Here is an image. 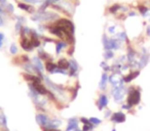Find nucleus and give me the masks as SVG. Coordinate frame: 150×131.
<instances>
[{"label":"nucleus","mask_w":150,"mask_h":131,"mask_svg":"<svg viewBox=\"0 0 150 131\" xmlns=\"http://www.w3.org/2000/svg\"><path fill=\"white\" fill-rule=\"evenodd\" d=\"M47 30L50 33H52V35L57 36L59 39H61L62 41L66 42V43H69V44H72L74 43L75 39H74V35L69 32L65 31V30L61 29V28L57 27L54 26V24H50V25L47 26Z\"/></svg>","instance_id":"1"},{"label":"nucleus","mask_w":150,"mask_h":131,"mask_svg":"<svg viewBox=\"0 0 150 131\" xmlns=\"http://www.w3.org/2000/svg\"><path fill=\"white\" fill-rule=\"evenodd\" d=\"M31 19L35 22H52L59 19V15L50 11H38V13L32 15Z\"/></svg>","instance_id":"2"},{"label":"nucleus","mask_w":150,"mask_h":131,"mask_svg":"<svg viewBox=\"0 0 150 131\" xmlns=\"http://www.w3.org/2000/svg\"><path fill=\"white\" fill-rule=\"evenodd\" d=\"M141 100V92L139 89H136L135 87H129L127 91V106H137Z\"/></svg>","instance_id":"3"},{"label":"nucleus","mask_w":150,"mask_h":131,"mask_svg":"<svg viewBox=\"0 0 150 131\" xmlns=\"http://www.w3.org/2000/svg\"><path fill=\"white\" fill-rule=\"evenodd\" d=\"M54 26L57 27L61 28V29L65 30V31L69 32V33L73 34L74 35V32H75V27H74V24L68 19H58L57 21H54Z\"/></svg>","instance_id":"4"},{"label":"nucleus","mask_w":150,"mask_h":131,"mask_svg":"<svg viewBox=\"0 0 150 131\" xmlns=\"http://www.w3.org/2000/svg\"><path fill=\"white\" fill-rule=\"evenodd\" d=\"M103 45L106 50H112V49H118L120 47V41L118 39H109L106 37V35H103Z\"/></svg>","instance_id":"5"},{"label":"nucleus","mask_w":150,"mask_h":131,"mask_svg":"<svg viewBox=\"0 0 150 131\" xmlns=\"http://www.w3.org/2000/svg\"><path fill=\"white\" fill-rule=\"evenodd\" d=\"M125 92H127V90H125V88L122 86H119V87H114L112 90V94H113V98H114L115 102H121V100L123 99V96H125Z\"/></svg>","instance_id":"6"},{"label":"nucleus","mask_w":150,"mask_h":131,"mask_svg":"<svg viewBox=\"0 0 150 131\" xmlns=\"http://www.w3.org/2000/svg\"><path fill=\"white\" fill-rule=\"evenodd\" d=\"M29 84L35 89V91L39 95H48V93H50L48 88H46L41 82H33V83H29Z\"/></svg>","instance_id":"7"},{"label":"nucleus","mask_w":150,"mask_h":131,"mask_svg":"<svg viewBox=\"0 0 150 131\" xmlns=\"http://www.w3.org/2000/svg\"><path fill=\"white\" fill-rule=\"evenodd\" d=\"M20 44H21L22 48L26 51H32L34 49L33 45H32V42L29 38L26 35H21V41H20Z\"/></svg>","instance_id":"8"},{"label":"nucleus","mask_w":150,"mask_h":131,"mask_svg":"<svg viewBox=\"0 0 150 131\" xmlns=\"http://www.w3.org/2000/svg\"><path fill=\"white\" fill-rule=\"evenodd\" d=\"M108 81L111 83V85L113 86V88H114V87H119V86H122L123 78H121L118 74L115 73V74H113V75H111L110 77H109Z\"/></svg>","instance_id":"9"},{"label":"nucleus","mask_w":150,"mask_h":131,"mask_svg":"<svg viewBox=\"0 0 150 131\" xmlns=\"http://www.w3.org/2000/svg\"><path fill=\"white\" fill-rule=\"evenodd\" d=\"M36 122L38 123V125H40L41 127H46L50 122V119L46 115L44 114H37L36 115Z\"/></svg>","instance_id":"10"},{"label":"nucleus","mask_w":150,"mask_h":131,"mask_svg":"<svg viewBox=\"0 0 150 131\" xmlns=\"http://www.w3.org/2000/svg\"><path fill=\"white\" fill-rule=\"evenodd\" d=\"M110 119L113 123H123L125 121V115L122 112H116L113 113Z\"/></svg>","instance_id":"11"},{"label":"nucleus","mask_w":150,"mask_h":131,"mask_svg":"<svg viewBox=\"0 0 150 131\" xmlns=\"http://www.w3.org/2000/svg\"><path fill=\"white\" fill-rule=\"evenodd\" d=\"M97 104H98L99 110H103L105 106H107V104H108V97H107V95L101 94V95L99 96V99Z\"/></svg>","instance_id":"12"},{"label":"nucleus","mask_w":150,"mask_h":131,"mask_svg":"<svg viewBox=\"0 0 150 131\" xmlns=\"http://www.w3.org/2000/svg\"><path fill=\"white\" fill-rule=\"evenodd\" d=\"M18 7L22 11H27L28 13H34V7L32 6L31 4H28V3L25 2H18Z\"/></svg>","instance_id":"13"},{"label":"nucleus","mask_w":150,"mask_h":131,"mask_svg":"<svg viewBox=\"0 0 150 131\" xmlns=\"http://www.w3.org/2000/svg\"><path fill=\"white\" fill-rule=\"evenodd\" d=\"M78 128V121L76 118H71L68 120V126L66 128V131H74Z\"/></svg>","instance_id":"14"},{"label":"nucleus","mask_w":150,"mask_h":131,"mask_svg":"<svg viewBox=\"0 0 150 131\" xmlns=\"http://www.w3.org/2000/svg\"><path fill=\"white\" fill-rule=\"evenodd\" d=\"M32 64H34L36 67V69L38 70V71L40 72V73H43L44 71V68H43V64H42V62L41 60H40L38 56H34L33 58H32Z\"/></svg>","instance_id":"15"},{"label":"nucleus","mask_w":150,"mask_h":131,"mask_svg":"<svg viewBox=\"0 0 150 131\" xmlns=\"http://www.w3.org/2000/svg\"><path fill=\"white\" fill-rule=\"evenodd\" d=\"M139 75H140V72L139 71L131 72V73H129L127 76H125V77H123V82H125V83H129V82L133 81L134 79H136V78H137Z\"/></svg>","instance_id":"16"},{"label":"nucleus","mask_w":150,"mask_h":131,"mask_svg":"<svg viewBox=\"0 0 150 131\" xmlns=\"http://www.w3.org/2000/svg\"><path fill=\"white\" fill-rule=\"evenodd\" d=\"M23 77L25 80L30 81V83H33V82H41V77L36 75H32V74H23Z\"/></svg>","instance_id":"17"},{"label":"nucleus","mask_w":150,"mask_h":131,"mask_svg":"<svg viewBox=\"0 0 150 131\" xmlns=\"http://www.w3.org/2000/svg\"><path fill=\"white\" fill-rule=\"evenodd\" d=\"M61 124H62V121L59 120V119H54V120H50L47 126L44 127V128H48V129H52V130H54V129H57L58 127H60Z\"/></svg>","instance_id":"18"},{"label":"nucleus","mask_w":150,"mask_h":131,"mask_svg":"<svg viewBox=\"0 0 150 131\" xmlns=\"http://www.w3.org/2000/svg\"><path fill=\"white\" fill-rule=\"evenodd\" d=\"M57 66H58V68H60V69L62 70H68L69 68H70V62H69V60H67L66 58H61V60H59V62H57Z\"/></svg>","instance_id":"19"},{"label":"nucleus","mask_w":150,"mask_h":131,"mask_svg":"<svg viewBox=\"0 0 150 131\" xmlns=\"http://www.w3.org/2000/svg\"><path fill=\"white\" fill-rule=\"evenodd\" d=\"M148 60H149V54L146 53V54L141 55V58H140L139 62H138V67H139L140 69H143L146 64H148Z\"/></svg>","instance_id":"20"},{"label":"nucleus","mask_w":150,"mask_h":131,"mask_svg":"<svg viewBox=\"0 0 150 131\" xmlns=\"http://www.w3.org/2000/svg\"><path fill=\"white\" fill-rule=\"evenodd\" d=\"M70 62V76H74V74H76V72L78 71V64L76 62L75 60H69Z\"/></svg>","instance_id":"21"},{"label":"nucleus","mask_w":150,"mask_h":131,"mask_svg":"<svg viewBox=\"0 0 150 131\" xmlns=\"http://www.w3.org/2000/svg\"><path fill=\"white\" fill-rule=\"evenodd\" d=\"M56 68H58V66H57V64H54V62H52V60L45 62V69H46V71H47L48 73L52 74Z\"/></svg>","instance_id":"22"},{"label":"nucleus","mask_w":150,"mask_h":131,"mask_svg":"<svg viewBox=\"0 0 150 131\" xmlns=\"http://www.w3.org/2000/svg\"><path fill=\"white\" fill-rule=\"evenodd\" d=\"M108 80H109V77H108V75H107V73H103L102 78H101V82H100V84H99L100 89H102V90L105 89V87H106V83H107Z\"/></svg>","instance_id":"23"},{"label":"nucleus","mask_w":150,"mask_h":131,"mask_svg":"<svg viewBox=\"0 0 150 131\" xmlns=\"http://www.w3.org/2000/svg\"><path fill=\"white\" fill-rule=\"evenodd\" d=\"M38 54H39V56L38 57L40 58V60H45V62H48V60H50V55L48 53H46L45 51H44L43 49H38Z\"/></svg>","instance_id":"24"},{"label":"nucleus","mask_w":150,"mask_h":131,"mask_svg":"<svg viewBox=\"0 0 150 131\" xmlns=\"http://www.w3.org/2000/svg\"><path fill=\"white\" fill-rule=\"evenodd\" d=\"M67 46V43L64 41H62V40H60V41H57V45H56V52L57 53H60L61 50L63 49L64 47H66Z\"/></svg>","instance_id":"25"},{"label":"nucleus","mask_w":150,"mask_h":131,"mask_svg":"<svg viewBox=\"0 0 150 131\" xmlns=\"http://www.w3.org/2000/svg\"><path fill=\"white\" fill-rule=\"evenodd\" d=\"M135 56H136V51L129 47V51H127V60H129V62H134V60H135Z\"/></svg>","instance_id":"26"},{"label":"nucleus","mask_w":150,"mask_h":131,"mask_svg":"<svg viewBox=\"0 0 150 131\" xmlns=\"http://www.w3.org/2000/svg\"><path fill=\"white\" fill-rule=\"evenodd\" d=\"M117 39L119 41H127V33L125 32H120V33L117 34Z\"/></svg>","instance_id":"27"},{"label":"nucleus","mask_w":150,"mask_h":131,"mask_svg":"<svg viewBox=\"0 0 150 131\" xmlns=\"http://www.w3.org/2000/svg\"><path fill=\"white\" fill-rule=\"evenodd\" d=\"M120 8H121V5H119V4H113L112 6H110V8H109V11H110L111 13H116V11H119Z\"/></svg>","instance_id":"28"},{"label":"nucleus","mask_w":150,"mask_h":131,"mask_svg":"<svg viewBox=\"0 0 150 131\" xmlns=\"http://www.w3.org/2000/svg\"><path fill=\"white\" fill-rule=\"evenodd\" d=\"M138 9H139V11L141 13V15H144V17H145V15H147L148 8L146 6H144V5H139V6H138Z\"/></svg>","instance_id":"29"},{"label":"nucleus","mask_w":150,"mask_h":131,"mask_svg":"<svg viewBox=\"0 0 150 131\" xmlns=\"http://www.w3.org/2000/svg\"><path fill=\"white\" fill-rule=\"evenodd\" d=\"M113 55H114V53H113L112 50H106L104 53V58L105 60H110V58L113 57Z\"/></svg>","instance_id":"30"},{"label":"nucleus","mask_w":150,"mask_h":131,"mask_svg":"<svg viewBox=\"0 0 150 131\" xmlns=\"http://www.w3.org/2000/svg\"><path fill=\"white\" fill-rule=\"evenodd\" d=\"M95 127V125H93L92 123H88V124H84L83 127H82V130L83 131H91L93 130Z\"/></svg>","instance_id":"31"},{"label":"nucleus","mask_w":150,"mask_h":131,"mask_svg":"<svg viewBox=\"0 0 150 131\" xmlns=\"http://www.w3.org/2000/svg\"><path fill=\"white\" fill-rule=\"evenodd\" d=\"M88 120H90V122L92 123L93 125H99V124H101V122H102L100 119L96 118V117H92V118H90Z\"/></svg>","instance_id":"32"},{"label":"nucleus","mask_w":150,"mask_h":131,"mask_svg":"<svg viewBox=\"0 0 150 131\" xmlns=\"http://www.w3.org/2000/svg\"><path fill=\"white\" fill-rule=\"evenodd\" d=\"M0 125L6 126V117L4 114H0Z\"/></svg>","instance_id":"33"},{"label":"nucleus","mask_w":150,"mask_h":131,"mask_svg":"<svg viewBox=\"0 0 150 131\" xmlns=\"http://www.w3.org/2000/svg\"><path fill=\"white\" fill-rule=\"evenodd\" d=\"M23 1L28 4H37V3L42 2V0H23Z\"/></svg>","instance_id":"34"},{"label":"nucleus","mask_w":150,"mask_h":131,"mask_svg":"<svg viewBox=\"0 0 150 131\" xmlns=\"http://www.w3.org/2000/svg\"><path fill=\"white\" fill-rule=\"evenodd\" d=\"M22 29H23V25H22V22H17V24H16V31H17L18 33H21Z\"/></svg>","instance_id":"35"},{"label":"nucleus","mask_w":150,"mask_h":131,"mask_svg":"<svg viewBox=\"0 0 150 131\" xmlns=\"http://www.w3.org/2000/svg\"><path fill=\"white\" fill-rule=\"evenodd\" d=\"M9 50H11V54H17L18 48H17V46H16V44H11V48H9Z\"/></svg>","instance_id":"36"},{"label":"nucleus","mask_w":150,"mask_h":131,"mask_svg":"<svg viewBox=\"0 0 150 131\" xmlns=\"http://www.w3.org/2000/svg\"><path fill=\"white\" fill-rule=\"evenodd\" d=\"M5 8H6V11H7V13H13V6L11 4L5 5Z\"/></svg>","instance_id":"37"},{"label":"nucleus","mask_w":150,"mask_h":131,"mask_svg":"<svg viewBox=\"0 0 150 131\" xmlns=\"http://www.w3.org/2000/svg\"><path fill=\"white\" fill-rule=\"evenodd\" d=\"M101 67H102L103 69H104V71H109V70H110V68H109L108 66H107L106 62H102V64H101Z\"/></svg>","instance_id":"38"},{"label":"nucleus","mask_w":150,"mask_h":131,"mask_svg":"<svg viewBox=\"0 0 150 131\" xmlns=\"http://www.w3.org/2000/svg\"><path fill=\"white\" fill-rule=\"evenodd\" d=\"M108 32L111 34H114L115 33V26H111V27L108 28Z\"/></svg>","instance_id":"39"},{"label":"nucleus","mask_w":150,"mask_h":131,"mask_svg":"<svg viewBox=\"0 0 150 131\" xmlns=\"http://www.w3.org/2000/svg\"><path fill=\"white\" fill-rule=\"evenodd\" d=\"M3 39H4V36H3V34H2V33H0V48L2 47Z\"/></svg>","instance_id":"40"},{"label":"nucleus","mask_w":150,"mask_h":131,"mask_svg":"<svg viewBox=\"0 0 150 131\" xmlns=\"http://www.w3.org/2000/svg\"><path fill=\"white\" fill-rule=\"evenodd\" d=\"M80 121H81L83 124H88V123H91L90 120H88V119H86V118H81V119H80Z\"/></svg>","instance_id":"41"},{"label":"nucleus","mask_w":150,"mask_h":131,"mask_svg":"<svg viewBox=\"0 0 150 131\" xmlns=\"http://www.w3.org/2000/svg\"><path fill=\"white\" fill-rule=\"evenodd\" d=\"M2 26H4V22H3L2 15H0V27H2Z\"/></svg>","instance_id":"42"},{"label":"nucleus","mask_w":150,"mask_h":131,"mask_svg":"<svg viewBox=\"0 0 150 131\" xmlns=\"http://www.w3.org/2000/svg\"><path fill=\"white\" fill-rule=\"evenodd\" d=\"M146 30H147V32H146V33H147V35L150 37V26H148L147 29H146Z\"/></svg>","instance_id":"43"},{"label":"nucleus","mask_w":150,"mask_h":131,"mask_svg":"<svg viewBox=\"0 0 150 131\" xmlns=\"http://www.w3.org/2000/svg\"><path fill=\"white\" fill-rule=\"evenodd\" d=\"M129 17H135L136 15V13H134V11H132V13H129Z\"/></svg>","instance_id":"44"},{"label":"nucleus","mask_w":150,"mask_h":131,"mask_svg":"<svg viewBox=\"0 0 150 131\" xmlns=\"http://www.w3.org/2000/svg\"><path fill=\"white\" fill-rule=\"evenodd\" d=\"M6 2V0H0V4H4Z\"/></svg>","instance_id":"45"},{"label":"nucleus","mask_w":150,"mask_h":131,"mask_svg":"<svg viewBox=\"0 0 150 131\" xmlns=\"http://www.w3.org/2000/svg\"><path fill=\"white\" fill-rule=\"evenodd\" d=\"M43 131H54L52 129H48V128H43Z\"/></svg>","instance_id":"46"},{"label":"nucleus","mask_w":150,"mask_h":131,"mask_svg":"<svg viewBox=\"0 0 150 131\" xmlns=\"http://www.w3.org/2000/svg\"><path fill=\"white\" fill-rule=\"evenodd\" d=\"M105 116H106V117H109V116H110V112H109V111H108V112H106V114H105Z\"/></svg>","instance_id":"47"},{"label":"nucleus","mask_w":150,"mask_h":131,"mask_svg":"<svg viewBox=\"0 0 150 131\" xmlns=\"http://www.w3.org/2000/svg\"><path fill=\"white\" fill-rule=\"evenodd\" d=\"M74 131H83V130H82V129H79V128H77V129H75Z\"/></svg>","instance_id":"48"}]
</instances>
